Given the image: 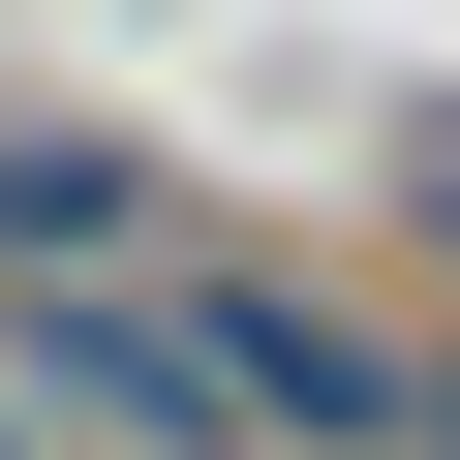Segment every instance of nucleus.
<instances>
[{
	"label": "nucleus",
	"instance_id": "nucleus-1",
	"mask_svg": "<svg viewBox=\"0 0 460 460\" xmlns=\"http://www.w3.org/2000/svg\"><path fill=\"white\" fill-rule=\"evenodd\" d=\"M0 368H31L62 460H277L246 368H215V307H184V246L154 277H0Z\"/></svg>",
	"mask_w": 460,
	"mask_h": 460
},
{
	"label": "nucleus",
	"instance_id": "nucleus-2",
	"mask_svg": "<svg viewBox=\"0 0 460 460\" xmlns=\"http://www.w3.org/2000/svg\"><path fill=\"white\" fill-rule=\"evenodd\" d=\"M184 307H215V368H246V429H277V460H429V338H399L368 277H277V246H184Z\"/></svg>",
	"mask_w": 460,
	"mask_h": 460
},
{
	"label": "nucleus",
	"instance_id": "nucleus-3",
	"mask_svg": "<svg viewBox=\"0 0 460 460\" xmlns=\"http://www.w3.org/2000/svg\"><path fill=\"white\" fill-rule=\"evenodd\" d=\"M154 246H215L154 154H93V123H0V277H154Z\"/></svg>",
	"mask_w": 460,
	"mask_h": 460
},
{
	"label": "nucleus",
	"instance_id": "nucleus-4",
	"mask_svg": "<svg viewBox=\"0 0 460 460\" xmlns=\"http://www.w3.org/2000/svg\"><path fill=\"white\" fill-rule=\"evenodd\" d=\"M368 215H399L429 277H460V93H399V123H368Z\"/></svg>",
	"mask_w": 460,
	"mask_h": 460
},
{
	"label": "nucleus",
	"instance_id": "nucleus-5",
	"mask_svg": "<svg viewBox=\"0 0 460 460\" xmlns=\"http://www.w3.org/2000/svg\"><path fill=\"white\" fill-rule=\"evenodd\" d=\"M0 460H62V429H31V368H0Z\"/></svg>",
	"mask_w": 460,
	"mask_h": 460
},
{
	"label": "nucleus",
	"instance_id": "nucleus-6",
	"mask_svg": "<svg viewBox=\"0 0 460 460\" xmlns=\"http://www.w3.org/2000/svg\"><path fill=\"white\" fill-rule=\"evenodd\" d=\"M429 460H460V338H429Z\"/></svg>",
	"mask_w": 460,
	"mask_h": 460
}]
</instances>
